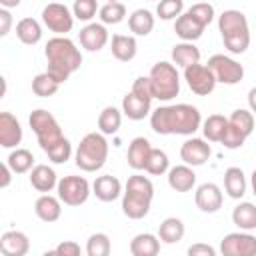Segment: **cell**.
Here are the masks:
<instances>
[{
  "label": "cell",
  "mask_w": 256,
  "mask_h": 256,
  "mask_svg": "<svg viewBox=\"0 0 256 256\" xmlns=\"http://www.w3.org/2000/svg\"><path fill=\"white\" fill-rule=\"evenodd\" d=\"M248 106H250L252 114H256V86L250 88V92H248Z\"/></svg>",
  "instance_id": "cell-51"
},
{
  "label": "cell",
  "mask_w": 256,
  "mask_h": 256,
  "mask_svg": "<svg viewBox=\"0 0 256 256\" xmlns=\"http://www.w3.org/2000/svg\"><path fill=\"white\" fill-rule=\"evenodd\" d=\"M6 162H8V166L12 168L14 174H26L34 168V154L26 148H14L8 154Z\"/></svg>",
  "instance_id": "cell-35"
},
{
  "label": "cell",
  "mask_w": 256,
  "mask_h": 256,
  "mask_svg": "<svg viewBox=\"0 0 256 256\" xmlns=\"http://www.w3.org/2000/svg\"><path fill=\"white\" fill-rule=\"evenodd\" d=\"M30 184L32 188H36L38 192H50L58 186V176L54 172V168H50L48 164H36L30 170Z\"/></svg>",
  "instance_id": "cell-24"
},
{
  "label": "cell",
  "mask_w": 256,
  "mask_h": 256,
  "mask_svg": "<svg viewBox=\"0 0 256 256\" xmlns=\"http://www.w3.org/2000/svg\"><path fill=\"white\" fill-rule=\"evenodd\" d=\"M172 62L180 68H186V66H192V64H198L200 62V50L194 46V42H180V44H174L172 46Z\"/></svg>",
  "instance_id": "cell-29"
},
{
  "label": "cell",
  "mask_w": 256,
  "mask_h": 256,
  "mask_svg": "<svg viewBox=\"0 0 256 256\" xmlns=\"http://www.w3.org/2000/svg\"><path fill=\"white\" fill-rule=\"evenodd\" d=\"M120 124H122V110H118L116 106H106L98 114V130L106 136L116 134Z\"/></svg>",
  "instance_id": "cell-33"
},
{
  "label": "cell",
  "mask_w": 256,
  "mask_h": 256,
  "mask_svg": "<svg viewBox=\"0 0 256 256\" xmlns=\"http://www.w3.org/2000/svg\"><path fill=\"white\" fill-rule=\"evenodd\" d=\"M224 190L234 200H240L246 194V176H244L242 168L230 166L224 170Z\"/></svg>",
  "instance_id": "cell-26"
},
{
  "label": "cell",
  "mask_w": 256,
  "mask_h": 256,
  "mask_svg": "<svg viewBox=\"0 0 256 256\" xmlns=\"http://www.w3.org/2000/svg\"><path fill=\"white\" fill-rule=\"evenodd\" d=\"M150 82L154 90V98L160 102H170L180 92V74L176 70L174 62L160 60L150 68Z\"/></svg>",
  "instance_id": "cell-6"
},
{
  "label": "cell",
  "mask_w": 256,
  "mask_h": 256,
  "mask_svg": "<svg viewBox=\"0 0 256 256\" xmlns=\"http://www.w3.org/2000/svg\"><path fill=\"white\" fill-rule=\"evenodd\" d=\"M132 92L140 98H146V100H152L154 98V90H152V82H150V76H138L132 84Z\"/></svg>",
  "instance_id": "cell-46"
},
{
  "label": "cell",
  "mask_w": 256,
  "mask_h": 256,
  "mask_svg": "<svg viewBox=\"0 0 256 256\" xmlns=\"http://www.w3.org/2000/svg\"><path fill=\"white\" fill-rule=\"evenodd\" d=\"M154 198V184L150 178L132 174L122 192V212L130 220H142L148 216Z\"/></svg>",
  "instance_id": "cell-3"
},
{
  "label": "cell",
  "mask_w": 256,
  "mask_h": 256,
  "mask_svg": "<svg viewBox=\"0 0 256 256\" xmlns=\"http://www.w3.org/2000/svg\"><path fill=\"white\" fill-rule=\"evenodd\" d=\"M232 222L240 230H256V206L252 202H240L232 210Z\"/></svg>",
  "instance_id": "cell-32"
},
{
  "label": "cell",
  "mask_w": 256,
  "mask_h": 256,
  "mask_svg": "<svg viewBox=\"0 0 256 256\" xmlns=\"http://www.w3.org/2000/svg\"><path fill=\"white\" fill-rule=\"evenodd\" d=\"M22 142V126L12 112H0V146L18 148Z\"/></svg>",
  "instance_id": "cell-16"
},
{
  "label": "cell",
  "mask_w": 256,
  "mask_h": 256,
  "mask_svg": "<svg viewBox=\"0 0 256 256\" xmlns=\"http://www.w3.org/2000/svg\"><path fill=\"white\" fill-rule=\"evenodd\" d=\"M184 80L188 84V88L198 94V96H208L214 92L216 88V76L214 72L208 68V64H192L184 68Z\"/></svg>",
  "instance_id": "cell-11"
},
{
  "label": "cell",
  "mask_w": 256,
  "mask_h": 256,
  "mask_svg": "<svg viewBox=\"0 0 256 256\" xmlns=\"http://www.w3.org/2000/svg\"><path fill=\"white\" fill-rule=\"evenodd\" d=\"M78 38H80V44H82L84 50L98 52L108 44V30H106V26L102 22H88L80 30Z\"/></svg>",
  "instance_id": "cell-15"
},
{
  "label": "cell",
  "mask_w": 256,
  "mask_h": 256,
  "mask_svg": "<svg viewBox=\"0 0 256 256\" xmlns=\"http://www.w3.org/2000/svg\"><path fill=\"white\" fill-rule=\"evenodd\" d=\"M56 192H58V198L62 200V204H66V206H82L88 200V196L92 194V186L84 176L70 174V176H62L58 180Z\"/></svg>",
  "instance_id": "cell-8"
},
{
  "label": "cell",
  "mask_w": 256,
  "mask_h": 256,
  "mask_svg": "<svg viewBox=\"0 0 256 256\" xmlns=\"http://www.w3.org/2000/svg\"><path fill=\"white\" fill-rule=\"evenodd\" d=\"M152 100L136 96L132 90L122 98V114L128 120H144L152 110Z\"/></svg>",
  "instance_id": "cell-22"
},
{
  "label": "cell",
  "mask_w": 256,
  "mask_h": 256,
  "mask_svg": "<svg viewBox=\"0 0 256 256\" xmlns=\"http://www.w3.org/2000/svg\"><path fill=\"white\" fill-rule=\"evenodd\" d=\"M98 10V0H74L72 4V14L80 22H90Z\"/></svg>",
  "instance_id": "cell-41"
},
{
  "label": "cell",
  "mask_w": 256,
  "mask_h": 256,
  "mask_svg": "<svg viewBox=\"0 0 256 256\" xmlns=\"http://www.w3.org/2000/svg\"><path fill=\"white\" fill-rule=\"evenodd\" d=\"M110 50H112V56L120 62H130L136 52H138V44H136V38L134 36H128V34H114L112 36V42H110Z\"/></svg>",
  "instance_id": "cell-25"
},
{
  "label": "cell",
  "mask_w": 256,
  "mask_h": 256,
  "mask_svg": "<svg viewBox=\"0 0 256 256\" xmlns=\"http://www.w3.org/2000/svg\"><path fill=\"white\" fill-rule=\"evenodd\" d=\"M16 36H18V40L22 44L34 46V44H38L42 40V26H40L38 20L26 16V18L16 22Z\"/></svg>",
  "instance_id": "cell-28"
},
{
  "label": "cell",
  "mask_w": 256,
  "mask_h": 256,
  "mask_svg": "<svg viewBox=\"0 0 256 256\" xmlns=\"http://www.w3.org/2000/svg\"><path fill=\"white\" fill-rule=\"evenodd\" d=\"M108 2H118V0H108Z\"/></svg>",
  "instance_id": "cell-54"
},
{
  "label": "cell",
  "mask_w": 256,
  "mask_h": 256,
  "mask_svg": "<svg viewBox=\"0 0 256 256\" xmlns=\"http://www.w3.org/2000/svg\"><path fill=\"white\" fill-rule=\"evenodd\" d=\"M44 56L48 62L46 72L56 82H66L70 74H74L82 66V54L76 48V44L66 36H54L46 42Z\"/></svg>",
  "instance_id": "cell-2"
},
{
  "label": "cell",
  "mask_w": 256,
  "mask_h": 256,
  "mask_svg": "<svg viewBox=\"0 0 256 256\" xmlns=\"http://www.w3.org/2000/svg\"><path fill=\"white\" fill-rule=\"evenodd\" d=\"M250 186H252V194L256 196V170H254L252 176H250Z\"/></svg>",
  "instance_id": "cell-53"
},
{
  "label": "cell",
  "mask_w": 256,
  "mask_h": 256,
  "mask_svg": "<svg viewBox=\"0 0 256 256\" xmlns=\"http://www.w3.org/2000/svg\"><path fill=\"white\" fill-rule=\"evenodd\" d=\"M100 22L102 24H120L126 16V6L122 2H106L98 10Z\"/></svg>",
  "instance_id": "cell-38"
},
{
  "label": "cell",
  "mask_w": 256,
  "mask_h": 256,
  "mask_svg": "<svg viewBox=\"0 0 256 256\" xmlns=\"http://www.w3.org/2000/svg\"><path fill=\"white\" fill-rule=\"evenodd\" d=\"M30 250V240L20 230H8L0 236V252L4 256H26Z\"/></svg>",
  "instance_id": "cell-17"
},
{
  "label": "cell",
  "mask_w": 256,
  "mask_h": 256,
  "mask_svg": "<svg viewBox=\"0 0 256 256\" xmlns=\"http://www.w3.org/2000/svg\"><path fill=\"white\" fill-rule=\"evenodd\" d=\"M150 152H152L150 140L144 138V136H136V138L130 142V146H128V154H126L128 166H130L132 170H144Z\"/></svg>",
  "instance_id": "cell-19"
},
{
  "label": "cell",
  "mask_w": 256,
  "mask_h": 256,
  "mask_svg": "<svg viewBox=\"0 0 256 256\" xmlns=\"http://www.w3.org/2000/svg\"><path fill=\"white\" fill-rule=\"evenodd\" d=\"M184 232H186L184 222L180 218H176V216L164 218L160 222V226H158V238L164 244H176V242H180L184 238Z\"/></svg>",
  "instance_id": "cell-30"
},
{
  "label": "cell",
  "mask_w": 256,
  "mask_h": 256,
  "mask_svg": "<svg viewBox=\"0 0 256 256\" xmlns=\"http://www.w3.org/2000/svg\"><path fill=\"white\" fill-rule=\"evenodd\" d=\"M148 174L152 176H162L170 170V160H168V154L160 148H152L150 156H148V162H146V168H144Z\"/></svg>",
  "instance_id": "cell-37"
},
{
  "label": "cell",
  "mask_w": 256,
  "mask_h": 256,
  "mask_svg": "<svg viewBox=\"0 0 256 256\" xmlns=\"http://www.w3.org/2000/svg\"><path fill=\"white\" fill-rule=\"evenodd\" d=\"M110 250H112V244H110L108 234H104V232L92 234L86 242V254L88 256H108Z\"/></svg>",
  "instance_id": "cell-39"
},
{
  "label": "cell",
  "mask_w": 256,
  "mask_h": 256,
  "mask_svg": "<svg viewBox=\"0 0 256 256\" xmlns=\"http://www.w3.org/2000/svg\"><path fill=\"white\" fill-rule=\"evenodd\" d=\"M228 122H230L232 126H236L244 136H250V134L254 132V114H252V110L238 108V110H234V112L230 114Z\"/></svg>",
  "instance_id": "cell-40"
},
{
  "label": "cell",
  "mask_w": 256,
  "mask_h": 256,
  "mask_svg": "<svg viewBox=\"0 0 256 256\" xmlns=\"http://www.w3.org/2000/svg\"><path fill=\"white\" fill-rule=\"evenodd\" d=\"M42 22L56 36H66L74 26V14L66 4L50 2L42 10Z\"/></svg>",
  "instance_id": "cell-9"
},
{
  "label": "cell",
  "mask_w": 256,
  "mask_h": 256,
  "mask_svg": "<svg viewBox=\"0 0 256 256\" xmlns=\"http://www.w3.org/2000/svg\"><path fill=\"white\" fill-rule=\"evenodd\" d=\"M108 160V140L102 132H90L86 134L74 154V162L84 172H96L100 170Z\"/></svg>",
  "instance_id": "cell-5"
},
{
  "label": "cell",
  "mask_w": 256,
  "mask_h": 256,
  "mask_svg": "<svg viewBox=\"0 0 256 256\" xmlns=\"http://www.w3.org/2000/svg\"><path fill=\"white\" fill-rule=\"evenodd\" d=\"M150 126L156 134L162 136H192L198 128H202V116L200 110L192 104H168L150 112Z\"/></svg>",
  "instance_id": "cell-1"
},
{
  "label": "cell",
  "mask_w": 256,
  "mask_h": 256,
  "mask_svg": "<svg viewBox=\"0 0 256 256\" xmlns=\"http://www.w3.org/2000/svg\"><path fill=\"white\" fill-rule=\"evenodd\" d=\"M158 252H160V238L150 234V232L136 234L130 240V254L132 256H156Z\"/></svg>",
  "instance_id": "cell-27"
},
{
  "label": "cell",
  "mask_w": 256,
  "mask_h": 256,
  "mask_svg": "<svg viewBox=\"0 0 256 256\" xmlns=\"http://www.w3.org/2000/svg\"><path fill=\"white\" fill-rule=\"evenodd\" d=\"M128 28L134 36H148L154 30V16L146 8H138L128 16Z\"/></svg>",
  "instance_id": "cell-31"
},
{
  "label": "cell",
  "mask_w": 256,
  "mask_h": 256,
  "mask_svg": "<svg viewBox=\"0 0 256 256\" xmlns=\"http://www.w3.org/2000/svg\"><path fill=\"white\" fill-rule=\"evenodd\" d=\"M20 2H22V0H0V6L10 10V8H16V6H20Z\"/></svg>",
  "instance_id": "cell-52"
},
{
  "label": "cell",
  "mask_w": 256,
  "mask_h": 256,
  "mask_svg": "<svg viewBox=\"0 0 256 256\" xmlns=\"http://www.w3.org/2000/svg\"><path fill=\"white\" fill-rule=\"evenodd\" d=\"M60 82H56L48 72H40L32 78V92L40 98H50L58 92Z\"/></svg>",
  "instance_id": "cell-36"
},
{
  "label": "cell",
  "mask_w": 256,
  "mask_h": 256,
  "mask_svg": "<svg viewBox=\"0 0 256 256\" xmlns=\"http://www.w3.org/2000/svg\"><path fill=\"white\" fill-rule=\"evenodd\" d=\"M174 32H176V36H178L180 40H184V42H194V40H198V38L202 36L204 26H202L194 16H190L188 12H182V14L174 20Z\"/></svg>",
  "instance_id": "cell-23"
},
{
  "label": "cell",
  "mask_w": 256,
  "mask_h": 256,
  "mask_svg": "<svg viewBox=\"0 0 256 256\" xmlns=\"http://www.w3.org/2000/svg\"><path fill=\"white\" fill-rule=\"evenodd\" d=\"M0 170H2V180H0V188H8L10 186V180H12V168L8 166V162H4L2 166H0Z\"/></svg>",
  "instance_id": "cell-50"
},
{
  "label": "cell",
  "mask_w": 256,
  "mask_h": 256,
  "mask_svg": "<svg viewBox=\"0 0 256 256\" xmlns=\"http://www.w3.org/2000/svg\"><path fill=\"white\" fill-rule=\"evenodd\" d=\"M208 68L214 72L216 82L234 86L244 78V66L226 54H214L208 58Z\"/></svg>",
  "instance_id": "cell-10"
},
{
  "label": "cell",
  "mask_w": 256,
  "mask_h": 256,
  "mask_svg": "<svg viewBox=\"0 0 256 256\" xmlns=\"http://www.w3.org/2000/svg\"><path fill=\"white\" fill-rule=\"evenodd\" d=\"M92 194L102 200V202H114L120 194H122V184L116 176L112 174H104V176H98L92 184Z\"/></svg>",
  "instance_id": "cell-20"
},
{
  "label": "cell",
  "mask_w": 256,
  "mask_h": 256,
  "mask_svg": "<svg viewBox=\"0 0 256 256\" xmlns=\"http://www.w3.org/2000/svg\"><path fill=\"white\" fill-rule=\"evenodd\" d=\"M246 138H248V136H244L236 126H232V124L228 122L226 132H224L220 144H222L224 148H228V150H236V148H242V144L246 142Z\"/></svg>",
  "instance_id": "cell-44"
},
{
  "label": "cell",
  "mask_w": 256,
  "mask_h": 256,
  "mask_svg": "<svg viewBox=\"0 0 256 256\" xmlns=\"http://www.w3.org/2000/svg\"><path fill=\"white\" fill-rule=\"evenodd\" d=\"M168 186L174 192H190L196 186V174L192 166L188 164H178L168 170Z\"/></svg>",
  "instance_id": "cell-18"
},
{
  "label": "cell",
  "mask_w": 256,
  "mask_h": 256,
  "mask_svg": "<svg viewBox=\"0 0 256 256\" xmlns=\"http://www.w3.org/2000/svg\"><path fill=\"white\" fill-rule=\"evenodd\" d=\"M28 122H30V128H32V132L36 134L38 144H40V148H42L44 152H50L54 146H58V144L66 138V136L62 134V128H60L58 120H56L48 110H44V108L32 110Z\"/></svg>",
  "instance_id": "cell-7"
},
{
  "label": "cell",
  "mask_w": 256,
  "mask_h": 256,
  "mask_svg": "<svg viewBox=\"0 0 256 256\" xmlns=\"http://www.w3.org/2000/svg\"><path fill=\"white\" fill-rule=\"evenodd\" d=\"M34 212L36 216L42 220V222H56L60 216H62V200L58 196H52V194H42L36 202H34Z\"/></svg>",
  "instance_id": "cell-21"
},
{
  "label": "cell",
  "mask_w": 256,
  "mask_h": 256,
  "mask_svg": "<svg viewBox=\"0 0 256 256\" xmlns=\"http://www.w3.org/2000/svg\"><path fill=\"white\" fill-rule=\"evenodd\" d=\"M184 12V0H160L156 14L160 20H176Z\"/></svg>",
  "instance_id": "cell-42"
},
{
  "label": "cell",
  "mask_w": 256,
  "mask_h": 256,
  "mask_svg": "<svg viewBox=\"0 0 256 256\" xmlns=\"http://www.w3.org/2000/svg\"><path fill=\"white\" fill-rule=\"evenodd\" d=\"M188 14L190 16H194L204 28L214 20V6L210 4V2H194L190 8H188Z\"/></svg>",
  "instance_id": "cell-43"
},
{
  "label": "cell",
  "mask_w": 256,
  "mask_h": 256,
  "mask_svg": "<svg viewBox=\"0 0 256 256\" xmlns=\"http://www.w3.org/2000/svg\"><path fill=\"white\" fill-rule=\"evenodd\" d=\"M46 156H48L54 164H64V162L70 160V156H72V144H70V140L64 138L58 146H54L50 152H46Z\"/></svg>",
  "instance_id": "cell-45"
},
{
  "label": "cell",
  "mask_w": 256,
  "mask_h": 256,
  "mask_svg": "<svg viewBox=\"0 0 256 256\" xmlns=\"http://www.w3.org/2000/svg\"><path fill=\"white\" fill-rule=\"evenodd\" d=\"M218 30L222 36L224 46L232 54H244L250 46V28L248 18L240 10H224L218 16Z\"/></svg>",
  "instance_id": "cell-4"
},
{
  "label": "cell",
  "mask_w": 256,
  "mask_h": 256,
  "mask_svg": "<svg viewBox=\"0 0 256 256\" xmlns=\"http://www.w3.org/2000/svg\"><path fill=\"white\" fill-rule=\"evenodd\" d=\"M48 254H56V256H80V244H76L74 240H64L52 252H46V256Z\"/></svg>",
  "instance_id": "cell-47"
},
{
  "label": "cell",
  "mask_w": 256,
  "mask_h": 256,
  "mask_svg": "<svg viewBox=\"0 0 256 256\" xmlns=\"http://www.w3.org/2000/svg\"><path fill=\"white\" fill-rule=\"evenodd\" d=\"M226 126H228V118L222 116V114H210L204 122H202V132H204V138L208 142H220L224 132H226Z\"/></svg>",
  "instance_id": "cell-34"
},
{
  "label": "cell",
  "mask_w": 256,
  "mask_h": 256,
  "mask_svg": "<svg viewBox=\"0 0 256 256\" xmlns=\"http://www.w3.org/2000/svg\"><path fill=\"white\" fill-rule=\"evenodd\" d=\"M212 156V148L206 140L202 138H188L182 146H180V158L184 160V164L188 166H202L208 162V158Z\"/></svg>",
  "instance_id": "cell-13"
},
{
  "label": "cell",
  "mask_w": 256,
  "mask_h": 256,
  "mask_svg": "<svg viewBox=\"0 0 256 256\" xmlns=\"http://www.w3.org/2000/svg\"><path fill=\"white\" fill-rule=\"evenodd\" d=\"M220 252L222 256H256V236L246 230L230 232L222 238Z\"/></svg>",
  "instance_id": "cell-12"
},
{
  "label": "cell",
  "mask_w": 256,
  "mask_h": 256,
  "mask_svg": "<svg viewBox=\"0 0 256 256\" xmlns=\"http://www.w3.org/2000/svg\"><path fill=\"white\" fill-rule=\"evenodd\" d=\"M222 190L220 186H216L214 182H204L196 188V194H194V202L198 206L200 212L204 214H214L222 208Z\"/></svg>",
  "instance_id": "cell-14"
},
{
  "label": "cell",
  "mask_w": 256,
  "mask_h": 256,
  "mask_svg": "<svg viewBox=\"0 0 256 256\" xmlns=\"http://www.w3.org/2000/svg\"><path fill=\"white\" fill-rule=\"evenodd\" d=\"M188 254H190V256H216V250H214L210 244L198 242V244H192V246L188 248Z\"/></svg>",
  "instance_id": "cell-48"
},
{
  "label": "cell",
  "mask_w": 256,
  "mask_h": 256,
  "mask_svg": "<svg viewBox=\"0 0 256 256\" xmlns=\"http://www.w3.org/2000/svg\"><path fill=\"white\" fill-rule=\"evenodd\" d=\"M10 28H12V14L8 8H0V36L2 38L8 36Z\"/></svg>",
  "instance_id": "cell-49"
}]
</instances>
